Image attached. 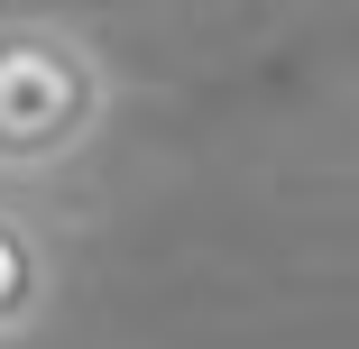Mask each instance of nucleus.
I'll return each mask as SVG.
<instances>
[{"mask_svg": "<svg viewBox=\"0 0 359 349\" xmlns=\"http://www.w3.org/2000/svg\"><path fill=\"white\" fill-rule=\"evenodd\" d=\"M111 55L46 10L0 19V175H65L111 129Z\"/></svg>", "mask_w": 359, "mask_h": 349, "instance_id": "f257e3e1", "label": "nucleus"}, {"mask_svg": "<svg viewBox=\"0 0 359 349\" xmlns=\"http://www.w3.org/2000/svg\"><path fill=\"white\" fill-rule=\"evenodd\" d=\"M55 313V230L0 193V349Z\"/></svg>", "mask_w": 359, "mask_h": 349, "instance_id": "f03ea898", "label": "nucleus"}]
</instances>
